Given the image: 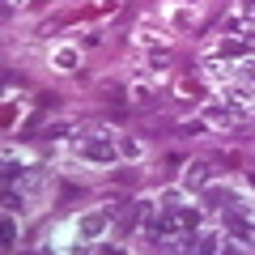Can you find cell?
I'll return each instance as SVG.
<instances>
[{
  "label": "cell",
  "instance_id": "cell-1",
  "mask_svg": "<svg viewBox=\"0 0 255 255\" xmlns=\"http://www.w3.org/2000/svg\"><path fill=\"white\" fill-rule=\"evenodd\" d=\"M77 153L94 166H115L119 162V136L111 128H94V132H81L77 136Z\"/></svg>",
  "mask_w": 255,
  "mask_h": 255
},
{
  "label": "cell",
  "instance_id": "cell-2",
  "mask_svg": "<svg viewBox=\"0 0 255 255\" xmlns=\"http://www.w3.org/2000/svg\"><path fill=\"white\" fill-rule=\"evenodd\" d=\"M111 213L107 209H90V213H81V217L73 221V234H77V243H73V251H90V243H98L102 234L111 230Z\"/></svg>",
  "mask_w": 255,
  "mask_h": 255
},
{
  "label": "cell",
  "instance_id": "cell-3",
  "mask_svg": "<svg viewBox=\"0 0 255 255\" xmlns=\"http://www.w3.org/2000/svg\"><path fill=\"white\" fill-rule=\"evenodd\" d=\"M247 111H238V107H230V102H213V107H204V124H213V128H234L238 119H243Z\"/></svg>",
  "mask_w": 255,
  "mask_h": 255
},
{
  "label": "cell",
  "instance_id": "cell-4",
  "mask_svg": "<svg viewBox=\"0 0 255 255\" xmlns=\"http://www.w3.org/2000/svg\"><path fill=\"white\" fill-rule=\"evenodd\" d=\"M213 183V162H187L183 170V191H200Z\"/></svg>",
  "mask_w": 255,
  "mask_h": 255
},
{
  "label": "cell",
  "instance_id": "cell-5",
  "mask_svg": "<svg viewBox=\"0 0 255 255\" xmlns=\"http://www.w3.org/2000/svg\"><path fill=\"white\" fill-rule=\"evenodd\" d=\"M217 55L221 60H247V55H255V38H221L217 43Z\"/></svg>",
  "mask_w": 255,
  "mask_h": 255
},
{
  "label": "cell",
  "instance_id": "cell-6",
  "mask_svg": "<svg viewBox=\"0 0 255 255\" xmlns=\"http://www.w3.org/2000/svg\"><path fill=\"white\" fill-rule=\"evenodd\" d=\"M255 98V85H234V81H226L221 85V102H230V107H238V111H247V102Z\"/></svg>",
  "mask_w": 255,
  "mask_h": 255
},
{
  "label": "cell",
  "instance_id": "cell-7",
  "mask_svg": "<svg viewBox=\"0 0 255 255\" xmlns=\"http://www.w3.org/2000/svg\"><path fill=\"white\" fill-rule=\"evenodd\" d=\"M204 73H209V81H217V85H226V81H234V64L230 60H221L217 51L204 60Z\"/></svg>",
  "mask_w": 255,
  "mask_h": 255
},
{
  "label": "cell",
  "instance_id": "cell-8",
  "mask_svg": "<svg viewBox=\"0 0 255 255\" xmlns=\"http://www.w3.org/2000/svg\"><path fill=\"white\" fill-rule=\"evenodd\" d=\"M174 221H179V234H196L200 221H204V213L196 209V204H179V209H174Z\"/></svg>",
  "mask_w": 255,
  "mask_h": 255
},
{
  "label": "cell",
  "instance_id": "cell-9",
  "mask_svg": "<svg viewBox=\"0 0 255 255\" xmlns=\"http://www.w3.org/2000/svg\"><path fill=\"white\" fill-rule=\"evenodd\" d=\"M26 162H21V157H13V153H4V174H0V179H4V187H13V183H17V187H21V183H26Z\"/></svg>",
  "mask_w": 255,
  "mask_h": 255
},
{
  "label": "cell",
  "instance_id": "cell-10",
  "mask_svg": "<svg viewBox=\"0 0 255 255\" xmlns=\"http://www.w3.org/2000/svg\"><path fill=\"white\" fill-rule=\"evenodd\" d=\"M179 204H187V191L183 187H166L162 196H157V209H166V213H174Z\"/></svg>",
  "mask_w": 255,
  "mask_h": 255
},
{
  "label": "cell",
  "instance_id": "cell-11",
  "mask_svg": "<svg viewBox=\"0 0 255 255\" xmlns=\"http://www.w3.org/2000/svg\"><path fill=\"white\" fill-rule=\"evenodd\" d=\"M77 60H81V55H77V47H60V51L51 55V64L60 68V73H73V68H77Z\"/></svg>",
  "mask_w": 255,
  "mask_h": 255
},
{
  "label": "cell",
  "instance_id": "cell-12",
  "mask_svg": "<svg viewBox=\"0 0 255 255\" xmlns=\"http://www.w3.org/2000/svg\"><path fill=\"white\" fill-rule=\"evenodd\" d=\"M140 153H145V149H140V140H132V136H119V157H128V162H136Z\"/></svg>",
  "mask_w": 255,
  "mask_h": 255
},
{
  "label": "cell",
  "instance_id": "cell-13",
  "mask_svg": "<svg viewBox=\"0 0 255 255\" xmlns=\"http://www.w3.org/2000/svg\"><path fill=\"white\" fill-rule=\"evenodd\" d=\"M0 243H4V251L17 247V221H13V213H4V238H0Z\"/></svg>",
  "mask_w": 255,
  "mask_h": 255
},
{
  "label": "cell",
  "instance_id": "cell-14",
  "mask_svg": "<svg viewBox=\"0 0 255 255\" xmlns=\"http://www.w3.org/2000/svg\"><path fill=\"white\" fill-rule=\"evenodd\" d=\"M187 4H196V0H187Z\"/></svg>",
  "mask_w": 255,
  "mask_h": 255
}]
</instances>
